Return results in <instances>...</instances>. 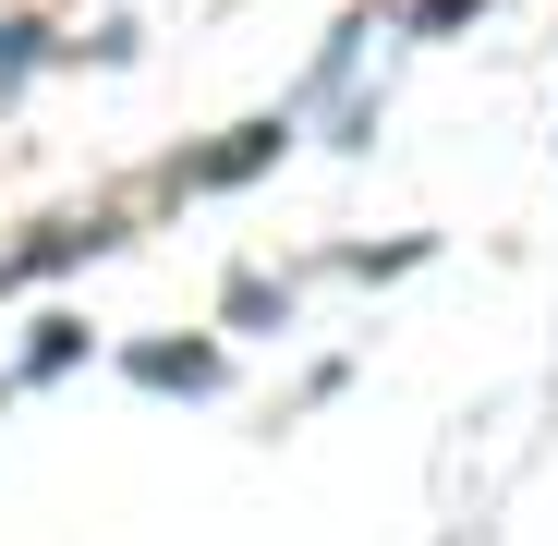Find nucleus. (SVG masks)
<instances>
[{
    "instance_id": "1",
    "label": "nucleus",
    "mask_w": 558,
    "mask_h": 546,
    "mask_svg": "<svg viewBox=\"0 0 558 546\" xmlns=\"http://www.w3.org/2000/svg\"><path fill=\"white\" fill-rule=\"evenodd\" d=\"M110 243H122V219H49L37 243H13V255H0V292L49 280V267H73V255H110Z\"/></svg>"
},
{
    "instance_id": "2",
    "label": "nucleus",
    "mask_w": 558,
    "mask_h": 546,
    "mask_svg": "<svg viewBox=\"0 0 558 546\" xmlns=\"http://www.w3.org/2000/svg\"><path fill=\"white\" fill-rule=\"evenodd\" d=\"M122 364H134V389H182V401H207V389L231 377V364H219V340H134Z\"/></svg>"
},
{
    "instance_id": "3",
    "label": "nucleus",
    "mask_w": 558,
    "mask_h": 546,
    "mask_svg": "<svg viewBox=\"0 0 558 546\" xmlns=\"http://www.w3.org/2000/svg\"><path fill=\"white\" fill-rule=\"evenodd\" d=\"M279 146H292V122H243L231 146H207V158H182L170 182H255V170H267Z\"/></svg>"
},
{
    "instance_id": "4",
    "label": "nucleus",
    "mask_w": 558,
    "mask_h": 546,
    "mask_svg": "<svg viewBox=\"0 0 558 546\" xmlns=\"http://www.w3.org/2000/svg\"><path fill=\"white\" fill-rule=\"evenodd\" d=\"M231 316H243V328H292V292H279L267 267H243V280H231Z\"/></svg>"
},
{
    "instance_id": "5",
    "label": "nucleus",
    "mask_w": 558,
    "mask_h": 546,
    "mask_svg": "<svg viewBox=\"0 0 558 546\" xmlns=\"http://www.w3.org/2000/svg\"><path fill=\"white\" fill-rule=\"evenodd\" d=\"M37 49H49V25H25V13H0V98L37 73Z\"/></svg>"
},
{
    "instance_id": "6",
    "label": "nucleus",
    "mask_w": 558,
    "mask_h": 546,
    "mask_svg": "<svg viewBox=\"0 0 558 546\" xmlns=\"http://www.w3.org/2000/svg\"><path fill=\"white\" fill-rule=\"evenodd\" d=\"M61 364H85V328H73V316H49V328L25 340V377H61Z\"/></svg>"
},
{
    "instance_id": "7",
    "label": "nucleus",
    "mask_w": 558,
    "mask_h": 546,
    "mask_svg": "<svg viewBox=\"0 0 558 546\" xmlns=\"http://www.w3.org/2000/svg\"><path fill=\"white\" fill-rule=\"evenodd\" d=\"M486 0H413V37H449V25H474Z\"/></svg>"
}]
</instances>
